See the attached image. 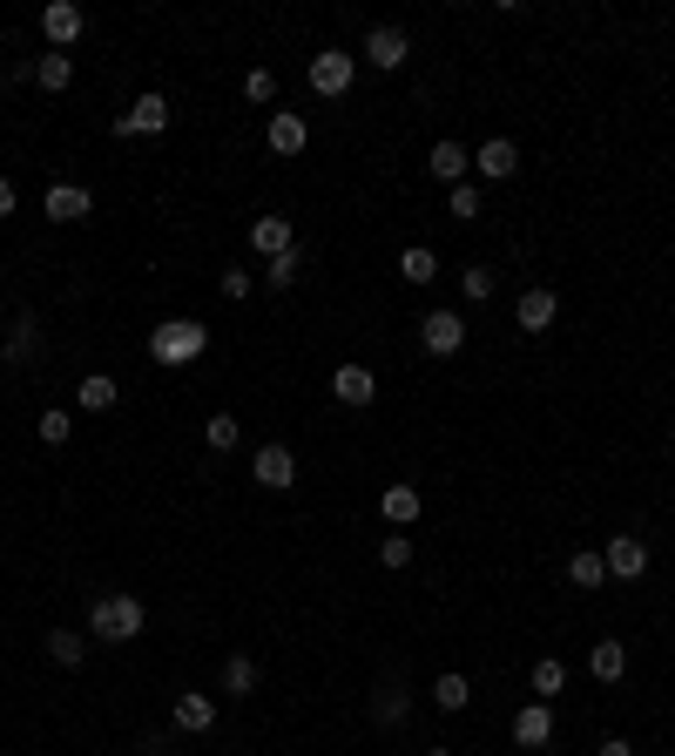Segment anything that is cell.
I'll return each mask as SVG.
<instances>
[{
	"label": "cell",
	"instance_id": "19",
	"mask_svg": "<svg viewBox=\"0 0 675 756\" xmlns=\"http://www.w3.org/2000/svg\"><path fill=\"white\" fill-rule=\"evenodd\" d=\"M473 170H480L487 183H507L513 170H521V149H513L507 136H493V142H480V149H473Z\"/></svg>",
	"mask_w": 675,
	"mask_h": 756
},
{
	"label": "cell",
	"instance_id": "40",
	"mask_svg": "<svg viewBox=\"0 0 675 756\" xmlns=\"http://www.w3.org/2000/svg\"><path fill=\"white\" fill-rule=\"evenodd\" d=\"M594 756H635V743H628V736H608V743L594 749Z\"/></svg>",
	"mask_w": 675,
	"mask_h": 756
},
{
	"label": "cell",
	"instance_id": "5",
	"mask_svg": "<svg viewBox=\"0 0 675 756\" xmlns=\"http://www.w3.org/2000/svg\"><path fill=\"white\" fill-rule=\"evenodd\" d=\"M170 123H176L170 95H155V89H149V95H136V102H129L123 115H115V136H163Z\"/></svg>",
	"mask_w": 675,
	"mask_h": 756
},
{
	"label": "cell",
	"instance_id": "25",
	"mask_svg": "<svg viewBox=\"0 0 675 756\" xmlns=\"http://www.w3.org/2000/svg\"><path fill=\"white\" fill-rule=\"evenodd\" d=\"M527 683H534V696H540V702H554V696L568 689V662H561V655H540Z\"/></svg>",
	"mask_w": 675,
	"mask_h": 756
},
{
	"label": "cell",
	"instance_id": "17",
	"mask_svg": "<svg viewBox=\"0 0 675 756\" xmlns=\"http://www.w3.org/2000/svg\"><path fill=\"white\" fill-rule=\"evenodd\" d=\"M426 170L453 189V183H466V170H473V149H466V142H453V136H440V142H432V155H426Z\"/></svg>",
	"mask_w": 675,
	"mask_h": 756
},
{
	"label": "cell",
	"instance_id": "12",
	"mask_svg": "<svg viewBox=\"0 0 675 756\" xmlns=\"http://www.w3.org/2000/svg\"><path fill=\"white\" fill-rule=\"evenodd\" d=\"M42 210H48V223H89V217H95V196H89L82 183H55V189L42 196Z\"/></svg>",
	"mask_w": 675,
	"mask_h": 756
},
{
	"label": "cell",
	"instance_id": "3",
	"mask_svg": "<svg viewBox=\"0 0 675 756\" xmlns=\"http://www.w3.org/2000/svg\"><path fill=\"white\" fill-rule=\"evenodd\" d=\"M311 95H325V102H338V95H351V82H359V55H345V48H325V55H311Z\"/></svg>",
	"mask_w": 675,
	"mask_h": 756
},
{
	"label": "cell",
	"instance_id": "6",
	"mask_svg": "<svg viewBox=\"0 0 675 756\" xmlns=\"http://www.w3.org/2000/svg\"><path fill=\"white\" fill-rule=\"evenodd\" d=\"M365 61L385 68V74H399V68L412 61V34H406V27H392V21H379V27L365 34Z\"/></svg>",
	"mask_w": 675,
	"mask_h": 756
},
{
	"label": "cell",
	"instance_id": "9",
	"mask_svg": "<svg viewBox=\"0 0 675 756\" xmlns=\"http://www.w3.org/2000/svg\"><path fill=\"white\" fill-rule=\"evenodd\" d=\"M331 399H338V406H372V399H379V372L359 365V358H345V365L331 372Z\"/></svg>",
	"mask_w": 675,
	"mask_h": 756
},
{
	"label": "cell",
	"instance_id": "41",
	"mask_svg": "<svg viewBox=\"0 0 675 756\" xmlns=\"http://www.w3.org/2000/svg\"><path fill=\"white\" fill-rule=\"evenodd\" d=\"M426 756H453V749H426Z\"/></svg>",
	"mask_w": 675,
	"mask_h": 756
},
{
	"label": "cell",
	"instance_id": "28",
	"mask_svg": "<svg viewBox=\"0 0 675 756\" xmlns=\"http://www.w3.org/2000/svg\"><path fill=\"white\" fill-rule=\"evenodd\" d=\"M432 702H440V709L453 716V709H466V702H473V683H466V675H459V668H446V675H440V683H432Z\"/></svg>",
	"mask_w": 675,
	"mask_h": 756
},
{
	"label": "cell",
	"instance_id": "31",
	"mask_svg": "<svg viewBox=\"0 0 675 756\" xmlns=\"http://www.w3.org/2000/svg\"><path fill=\"white\" fill-rule=\"evenodd\" d=\"M34 351H42V325H34V317H21L14 338H8V365H27Z\"/></svg>",
	"mask_w": 675,
	"mask_h": 756
},
{
	"label": "cell",
	"instance_id": "34",
	"mask_svg": "<svg viewBox=\"0 0 675 756\" xmlns=\"http://www.w3.org/2000/svg\"><path fill=\"white\" fill-rule=\"evenodd\" d=\"M446 210H453L459 223H473V217H480V189H473V183H453V189H446Z\"/></svg>",
	"mask_w": 675,
	"mask_h": 756
},
{
	"label": "cell",
	"instance_id": "20",
	"mask_svg": "<svg viewBox=\"0 0 675 756\" xmlns=\"http://www.w3.org/2000/svg\"><path fill=\"white\" fill-rule=\"evenodd\" d=\"M68 82H74V55H61V48L34 55V89H48V95H68Z\"/></svg>",
	"mask_w": 675,
	"mask_h": 756
},
{
	"label": "cell",
	"instance_id": "8",
	"mask_svg": "<svg viewBox=\"0 0 675 756\" xmlns=\"http://www.w3.org/2000/svg\"><path fill=\"white\" fill-rule=\"evenodd\" d=\"M554 317H561V298H554V284H534V291H521V304H513V325H521L527 338L554 332Z\"/></svg>",
	"mask_w": 675,
	"mask_h": 756
},
{
	"label": "cell",
	"instance_id": "26",
	"mask_svg": "<svg viewBox=\"0 0 675 756\" xmlns=\"http://www.w3.org/2000/svg\"><path fill=\"white\" fill-rule=\"evenodd\" d=\"M48 662H55V668H82V662H89V642H82L74 628H55V635H48Z\"/></svg>",
	"mask_w": 675,
	"mask_h": 756
},
{
	"label": "cell",
	"instance_id": "7",
	"mask_svg": "<svg viewBox=\"0 0 675 756\" xmlns=\"http://www.w3.org/2000/svg\"><path fill=\"white\" fill-rule=\"evenodd\" d=\"M419 345H426L432 358H453V351L466 345V317H459V311H426V317H419Z\"/></svg>",
	"mask_w": 675,
	"mask_h": 756
},
{
	"label": "cell",
	"instance_id": "42",
	"mask_svg": "<svg viewBox=\"0 0 675 756\" xmlns=\"http://www.w3.org/2000/svg\"><path fill=\"white\" fill-rule=\"evenodd\" d=\"M0 325H8V311H0Z\"/></svg>",
	"mask_w": 675,
	"mask_h": 756
},
{
	"label": "cell",
	"instance_id": "35",
	"mask_svg": "<svg viewBox=\"0 0 675 756\" xmlns=\"http://www.w3.org/2000/svg\"><path fill=\"white\" fill-rule=\"evenodd\" d=\"M244 102H277V74H270V68H251V74H244Z\"/></svg>",
	"mask_w": 675,
	"mask_h": 756
},
{
	"label": "cell",
	"instance_id": "39",
	"mask_svg": "<svg viewBox=\"0 0 675 756\" xmlns=\"http://www.w3.org/2000/svg\"><path fill=\"white\" fill-rule=\"evenodd\" d=\"M14 203H21V189H14V176H0V217H14Z\"/></svg>",
	"mask_w": 675,
	"mask_h": 756
},
{
	"label": "cell",
	"instance_id": "27",
	"mask_svg": "<svg viewBox=\"0 0 675 756\" xmlns=\"http://www.w3.org/2000/svg\"><path fill=\"white\" fill-rule=\"evenodd\" d=\"M568 581H574V588H608V561H602L594 547H581L574 561H568Z\"/></svg>",
	"mask_w": 675,
	"mask_h": 756
},
{
	"label": "cell",
	"instance_id": "33",
	"mask_svg": "<svg viewBox=\"0 0 675 756\" xmlns=\"http://www.w3.org/2000/svg\"><path fill=\"white\" fill-rule=\"evenodd\" d=\"M264 284H270V291H291V284H298V251L270 257V264H264Z\"/></svg>",
	"mask_w": 675,
	"mask_h": 756
},
{
	"label": "cell",
	"instance_id": "1",
	"mask_svg": "<svg viewBox=\"0 0 675 756\" xmlns=\"http://www.w3.org/2000/svg\"><path fill=\"white\" fill-rule=\"evenodd\" d=\"M142 628H149L142 594H95V602H89V635L102 649H129Z\"/></svg>",
	"mask_w": 675,
	"mask_h": 756
},
{
	"label": "cell",
	"instance_id": "30",
	"mask_svg": "<svg viewBox=\"0 0 675 756\" xmlns=\"http://www.w3.org/2000/svg\"><path fill=\"white\" fill-rule=\"evenodd\" d=\"M399 277H406V284H432V277H440V257H432L426 244H412V251L399 257Z\"/></svg>",
	"mask_w": 675,
	"mask_h": 756
},
{
	"label": "cell",
	"instance_id": "37",
	"mask_svg": "<svg viewBox=\"0 0 675 756\" xmlns=\"http://www.w3.org/2000/svg\"><path fill=\"white\" fill-rule=\"evenodd\" d=\"M251 284H257L251 270H223V277H217V291H223L230 304H244V298H251Z\"/></svg>",
	"mask_w": 675,
	"mask_h": 756
},
{
	"label": "cell",
	"instance_id": "10",
	"mask_svg": "<svg viewBox=\"0 0 675 756\" xmlns=\"http://www.w3.org/2000/svg\"><path fill=\"white\" fill-rule=\"evenodd\" d=\"M82 27H89V14L74 8V0H48V8H42V34H48V48H61V55L82 42Z\"/></svg>",
	"mask_w": 675,
	"mask_h": 756
},
{
	"label": "cell",
	"instance_id": "15",
	"mask_svg": "<svg viewBox=\"0 0 675 756\" xmlns=\"http://www.w3.org/2000/svg\"><path fill=\"white\" fill-rule=\"evenodd\" d=\"M176 730H183V736H210V730H217V696L183 689V696H176Z\"/></svg>",
	"mask_w": 675,
	"mask_h": 756
},
{
	"label": "cell",
	"instance_id": "13",
	"mask_svg": "<svg viewBox=\"0 0 675 756\" xmlns=\"http://www.w3.org/2000/svg\"><path fill=\"white\" fill-rule=\"evenodd\" d=\"M379 513H385V527H392V534H406L419 513H426V493L399 480V487H385V493H379Z\"/></svg>",
	"mask_w": 675,
	"mask_h": 756
},
{
	"label": "cell",
	"instance_id": "2",
	"mask_svg": "<svg viewBox=\"0 0 675 756\" xmlns=\"http://www.w3.org/2000/svg\"><path fill=\"white\" fill-rule=\"evenodd\" d=\"M203 351H210V325H196V317H170V325L149 332V358H155V365H196Z\"/></svg>",
	"mask_w": 675,
	"mask_h": 756
},
{
	"label": "cell",
	"instance_id": "4",
	"mask_svg": "<svg viewBox=\"0 0 675 756\" xmlns=\"http://www.w3.org/2000/svg\"><path fill=\"white\" fill-rule=\"evenodd\" d=\"M251 480H257L264 493H291V487H298V453H291L284 440L257 446V453H251Z\"/></svg>",
	"mask_w": 675,
	"mask_h": 756
},
{
	"label": "cell",
	"instance_id": "21",
	"mask_svg": "<svg viewBox=\"0 0 675 756\" xmlns=\"http://www.w3.org/2000/svg\"><path fill=\"white\" fill-rule=\"evenodd\" d=\"M74 399H82V412H115V399H123V379L89 372L82 385H74Z\"/></svg>",
	"mask_w": 675,
	"mask_h": 756
},
{
	"label": "cell",
	"instance_id": "29",
	"mask_svg": "<svg viewBox=\"0 0 675 756\" xmlns=\"http://www.w3.org/2000/svg\"><path fill=\"white\" fill-rule=\"evenodd\" d=\"M236 440H244V426H236L230 412H210V419H203V446H210V453H230Z\"/></svg>",
	"mask_w": 675,
	"mask_h": 756
},
{
	"label": "cell",
	"instance_id": "11",
	"mask_svg": "<svg viewBox=\"0 0 675 756\" xmlns=\"http://www.w3.org/2000/svg\"><path fill=\"white\" fill-rule=\"evenodd\" d=\"M602 561H608V581H642V574H649V540L615 534V540L602 547Z\"/></svg>",
	"mask_w": 675,
	"mask_h": 756
},
{
	"label": "cell",
	"instance_id": "23",
	"mask_svg": "<svg viewBox=\"0 0 675 756\" xmlns=\"http://www.w3.org/2000/svg\"><path fill=\"white\" fill-rule=\"evenodd\" d=\"M587 675H594V683H621V675H628V649L615 642V635L587 649Z\"/></svg>",
	"mask_w": 675,
	"mask_h": 756
},
{
	"label": "cell",
	"instance_id": "22",
	"mask_svg": "<svg viewBox=\"0 0 675 756\" xmlns=\"http://www.w3.org/2000/svg\"><path fill=\"white\" fill-rule=\"evenodd\" d=\"M406 716H412V689H406V683H392V689L372 696V723H379V730H399Z\"/></svg>",
	"mask_w": 675,
	"mask_h": 756
},
{
	"label": "cell",
	"instance_id": "36",
	"mask_svg": "<svg viewBox=\"0 0 675 756\" xmlns=\"http://www.w3.org/2000/svg\"><path fill=\"white\" fill-rule=\"evenodd\" d=\"M406 561H412V540L406 534H385L379 540V568H406Z\"/></svg>",
	"mask_w": 675,
	"mask_h": 756
},
{
	"label": "cell",
	"instance_id": "32",
	"mask_svg": "<svg viewBox=\"0 0 675 756\" xmlns=\"http://www.w3.org/2000/svg\"><path fill=\"white\" fill-rule=\"evenodd\" d=\"M459 291H466L473 304H487V298H493V264H466V270H459Z\"/></svg>",
	"mask_w": 675,
	"mask_h": 756
},
{
	"label": "cell",
	"instance_id": "43",
	"mask_svg": "<svg viewBox=\"0 0 675 756\" xmlns=\"http://www.w3.org/2000/svg\"><path fill=\"white\" fill-rule=\"evenodd\" d=\"M668 473H675V466H668Z\"/></svg>",
	"mask_w": 675,
	"mask_h": 756
},
{
	"label": "cell",
	"instance_id": "24",
	"mask_svg": "<svg viewBox=\"0 0 675 756\" xmlns=\"http://www.w3.org/2000/svg\"><path fill=\"white\" fill-rule=\"evenodd\" d=\"M217 683H223L230 702L251 696V689H257V655H223V675H217Z\"/></svg>",
	"mask_w": 675,
	"mask_h": 756
},
{
	"label": "cell",
	"instance_id": "18",
	"mask_svg": "<svg viewBox=\"0 0 675 756\" xmlns=\"http://www.w3.org/2000/svg\"><path fill=\"white\" fill-rule=\"evenodd\" d=\"M513 743H521V749H547L554 743V702H527L521 716H513Z\"/></svg>",
	"mask_w": 675,
	"mask_h": 756
},
{
	"label": "cell",
	"instance_id": "38",
	"mask_svg": "<svg viewBox=\"0 0 675 756\" xmlns=\"http://www.w3.org/2000/svg\"><path fill=\"white\" fill-rule=\"evenodd\" d=\"M34 432H42V446H68V412H42Z\"/></svg>",
	"mask_w": 675,
	"mask_h": 756
},
{
	"label": "cell",
	"instance_id": "14",
	"mask_svg": "<svg viewBox=\"0 0 675 756\" xmlns=\"http://www.w3.org/2000/svg\"><path fill=\"white\" fill-rule=\"evenodd\" d=\"M251 251L270 264V257H284V251H298V230H291V217H257L251 223Z\"/></svg>",
	"mask_w": 675,
	"mask_h": 756
},
{
	"label": "cell",
	"instance_id": "16",
	"mask_svg": "<svg viewBox=\"0 0 675 756\" xmlns=\"http://www.w3.org/2000/svg\"><path fill=\"white\" fill-rule=\"evenodd\" d=\"M264 142H270L277 155H304V149H311L304 115H298V108H277V115H270V129H264Z\"/></svg>",
	"mask_w": 675,
	"mask_h": 756
}]
</instances>
